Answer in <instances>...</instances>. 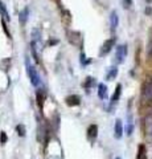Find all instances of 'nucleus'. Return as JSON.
I'll use <instances>...</instances> for the list:
<instances>
[{"mask_svg":"<svg viewBox=\"0 0 152 159\" xmlns=\"http://www.w3.org/2000/svg\"><path fill=\"white\" fill-rule=\"evenodd\" d=\"M25 66H27V74H28V77H29V80H31V84L33 86H40V76H38V73H37V70H36V68L32 65V62H31V60H29L28 57H27V60H25Z\"/></svg>","mask_w":152,"mask_h":159,"instance_id":"1","label":"nucleus"},{"mask_svg":"<svg viewBox=\"0 0 152 159\" xmlns=\"http://www.w3.org/2000/svg\"><path fill=\"white\" fill-rule=\"evenodd\" d=\"M141 97L144 101H152V77H150L141 86Z\"/></svg>","mask_w":152,"mask_h":159,"instance_id":"2","label":"nucleus"},{"mask_svg":"<svg viewBox=\"0 0 152 159\" xmlns=\"http://www.w3.org/2000/svg\"><path fill=\"white\" fill-rule=\"evenodd\" d=\"M127 56V45L122 44V45L116 47V52H115V61L116 64H122L124 61V58Z\"/></svg>","mask_w":152,"mask_h":159,"instance_id":"3","label":"nucleus"},{"mask_svg":"<svg viewBox=\"0 0 152 159\" xmlns=\"http://www.w3.org/2000/svg\"><path fill=\"white\" fill-rule=\"evenodd\" d=\"M114 45H115V37L106 40V41L103 43V45L101 47L99 56H106L107 53H110V52H111V49L114 48Z\"/></svg>","mask_w":152,"mask_h":159,"instance_id":"4","label":"nucleus"},{"mask_svg":"<svg viewBox=\"0 0 152 159\" xmlns=\"http://www.w3.org/2000/svg\"><path fill=\"white\" fill-rule=\"evenodd\" d=\"M98 137V126L97 125H90L87 127V139H89V142H94Z\"/></svg>","mask_w":152,"mask_h":159,"instance_id":"5","label":"nucleus"},{"mask_svg":"<svg viewBox=\"0 0 152 159\" xmlns=\"http://www.w3.org/2000/svg\"><path fill=\"white\" fill-rule=\"evenodd\" d=\"M65 102L67 106H78L81 103V98L77 96V94H72V96H67L65 98Z\"/></svg>","mask_w":152,"mask_h":159,"instance_id":"6","label":"nucleus"},{"mask_svg":"<svg viewBox=\"0 0 152 159\" xmlns=\"http://www.w3.org/2000/svg\"><path fill=\"white\" fill-rule=\"evenodd\" d=\"M114 135L116 139H120L123 135V125H122L120 119H116L115 121V126H114Z\"/></svg>","mask_w":152,"mask_h":159,"instance_id":"7","label":"nucleus"},{"mask_svg":"<svg viewBox=\"0 0 152 159\" xmlns=\"http://www.w3.org/2000/svg\"><path fill=\"white\" fill-rule=\"evenodd\" d=\"M120 93H122V85L120 84H118L116 88H115V92H114V94H112V97H111L110 107H112L118 102V99H119V97H120Z\"/></svg>","mask_w":152,"mask_h":159,"instance_id":"8","label":"nucleus"},{"mask_svg":"<svg viewBox=\"0 0 152 159\" xmlns=\"http://www.w3.org/2000/svg\"><path fill=\"white\" fill-rule=\"evenodd\" d=\"M118 23H119V19H118V13L115 11H112L110 15V25H111V31L114 32L116 27H118Z\"/></svg>","mask_w":152,"mask_h":159,"instance_id":"9","label":"nucleus"},{"mask_svg":"<svg viewBox=\"0 0 152 159\" xmlns=\"http://www.w3.org/2000/svg\"><path fill=\"white\" fill-rule=\"evenodd\" d=\"M98 97L101 99L107 98V86L105 84H99V85H98Z\"/></svg>","mask_w":152,"mask_h":159,"instance_id":"10","label":"nucleus"},{"mask_svg":"<svg viewBox=\"0 0 152 159\" xmlns=\"http://www.w3.org/2000/svg\"><path fill=\"white\" fill-rule=\"evenodd\" d=\"M44 99H45V90L38 89L37 90V105L40 106V109H42V106H44Z\"/></svg>","mask_w":152,"mask_h":159,"instance_id":"11","label":"nucleus"},{"mask_svg":"<svg viewBox=\"0 0 152 159\" xmlns=\"http://www.w3.org/2000/svg\"><path fill=\"white\" fill-rule=\"evenodd\" d=\"M116 74H118V68L116 66H111V68H109V70H107L106 78L109 80V81H111V80H114L116 77Z\"/></svg>","mask_w":152,"mask_h":159,"instance_id":"12","label":"nucleus"},{"mask_svg":"<svg viewBox=\"0 0 152 159\" xmlns=\"http://www.w3.org/2000/svg\"><path fill=\"white\" fill-rule=\"evenodd\" d=\"M40 41H41V32H40V29H33V32H32V43H35L37 45V44H40Z\"/></svg>","mask_w":152,"mask_h":159,"instance_id":"13","label":"nucleus"},{"mask_svg":"<svg viewBox=\"0 0 152 159\" xmlns=\"http://www.w3.org/2000/svg\"><path fill=\"white\" fill-rule=\"evenodd\" d=\"M0 13L3 15V17L6 19V20H11V17H9V13H8V11H7V8H6V6H4V3L3 2H0Z\"/></svg>","mask_w":152,"mask_h":159,"instance_id":"14","label":"nucleus"},{"mask_svg":"<svg viewBox=\"0 0 152 159\" xmlns=\"http://www.w3.org/2000/svg\"><path fill=\"white\" fill-rule=\"evenodd\" d=\"M136 159H147V155H145V146L144 145H140L139 148H138V157Z\"/></svg>","mask_w":152,"mask_h":159,"instance_id":"15","label":"nucleus"},{"mask_svg":"<svg viewBox=\"0 0 152 159\" xmlns=\"http://www.w3.org/2000/svg\"><path fill=\"white\" fill-rule=\"evenodd\" d=\"M94 84H95V78L87 77L86 81H85V84H83V88H85V89H90L93 85H94Z\"/></svg>","mask_w":152,"mask_h":159,"instance_id":"16","label":"nucleus"},{"mask_svg":"<svg viewBox=\"0 0 152 159\" xmlns=\"http://www.w3.org/2000/svg\"><path fill=\"white\" fill-rule=\"evenodd\" d=\"M16 131H17V134H19L20 137H25L27 130H25V126L21 125V123H20V125H17V126H16Z\"/></svg>","mask_w":152,"mask_h":159,"instance_id":"17","label":"nucleus"},{"mask_svg":"<svg viewBox=\"0 0 152 159\" xmlns=\"http://www.w3.org/2000/svg\"><path fill=\"white\" fill-rule=\"evenodd\" d=\"M134 131V123H132L131 117H128V123H127V135H131Z\"/></svg>","mask_w":152,"mask_h":159,"instance_id":"18","label":"nucleus"},{"mask_svg":"<svg viewBox=\"0 0 152 159\" xmlns=\"http://www.w3.org/2000/svg\"><path fill=\"white\" fill-rule=\"evenodd\" d=\"M122 4H123L124 8H130L132 6V0H120Z\"/></svg>","mask_w":152,"mask_h":159,"instance_id":"19","label":"nucleus"},{"mask_svg":"<svg viewBox=\"0 0 152 159\" xmlns=\"http://www.w3.org/2000/svg\"><path fill=\"white\" fill-rule=\"evenodd\" d=\"M6 142H7V134L4 133V131H2V134H0V143L4 145Z\"/></svg>","mask_w":152,"mask_h":159,"instance_id":"20","label":"nucleus"},{"mask_svg":"<svg viewBox=\"0 0 152 159\" xmlns=\"http://www.w3.org/2000/svg\"><path fill=\"white\" fill-rule=\"evenodd\" d=\"M27 15H28V9H24V11L20 13V16H21V23H25V20H27Z\"/></svg>","mask_w":152,"mask_h":159,"instance_id":"21","label":"nucleus"},{"mask_svg":"<svg viewBox=\"0 0 152 159\" xmlns=\"http://www.w3.org/2000/svg\"><path fill=\"white\" fill-rule=\"evenodd\" d=\"M90 61H87V60H86V57H85V53H81V64H82V65H86V64H89Z\"/></svg>","mask_w":152,"mask_h":159,"instance_id":"22","label":"nucleus"},{"mask_svg":"<svg viewBox=\"0 0 152 159\" xmlns=\"http://www.w3.org/2000/svg\"><path fill=\"white\" fill-rule=\"evenodd\" d=\"M148 56H150V58H152V40L150 41V44H148Z\"/></svg>","mask_w":152,"mask_h":159,"instance_id":"23","label":"nucleus"},{"mask_svg":"<svg viewBox=\"0 0 152 159\" xmlns=\"http://www.w3.org/2000/svg\"><path fill=\"white\" fill-rule=\"evenodd\" d=\"M115 159H120V158H119V157H118V158H115Z\"/></svg>","mask_w":152,"mask_h":159,"instance_id":"24","label":"nucleus"},{"mask_svg":"<svg viewBox=\"0 0 152 159\" xmlns=\"http://www.w3.org/2000/svg\"><path fill=\"white\" fill-rule=\"evenodd\" d=\"M151 134H152V129H151Z\"/></svg>","mask_w":152,"mask_h":159,"instance_id":"25","label":"nucleus"}]
</instances>
